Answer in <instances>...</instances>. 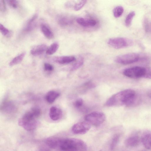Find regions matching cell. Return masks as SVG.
<instances>
[{
    "instance_id": "cell-1",
    "label": "cell",
    "mask_w": 151,
    "mask_h": 151,
    "mask_svg": "<svg viewBox=\"0 0 151 151\" xmlns=\"http://www.w3.org/2000/svg\"><path fill=\"white\" fill-rule=\"evenodd\" d=\"M137 98L134 90L127 89L112 95L106 101L105 105L108 106L123 105L132 106L138 103L139 100Z\"/></svg>"
},
{
    "instance_id": "cell-2",
    "label": "cell",
    "mask_w": 151,
    "mask_h": 151,
    "mask_svg": "<svg viewBox=\"0 0 151 151\" xmlns=\"http://www.w3.org/2000/svg\"><path fill=\"white\" fill-rule=\"evenodd\" d=\"M59 147L60 150L87 151V146L81 139L76 138L61 139Z\"/></svg>"
},
{
    "instance_id": "cell-3",
    "label": "cell",
    "mask_w": 151,
    "mask_h": 151,
    "mask_svg": "<svg viewBox=\"0 0 151 151\" xmlns=\"http://www.w3.org/2000/svg\"><path fill=\"white\" fill-rule=\"evenodd\" d=\"M107 43L110 46L114 48L120 49L131 46L133 45V42L129 39L118 37L109 39Z\"/></svg>"
},
{
    "instance_id": "cell-4",
    "label": "cell",
    "mask_w": 151,
    "mask_h": 151,
    "mask_svg": "<svg viewBox=\"0 0 151 151\" xmlns=\"http://www.w3.org/2000/svg\"><path fill=\"white\" fill-rule=\"evenodd\" d=\"M86 121L95 126H98L102 124L105 121V114L100 111H96L91 113L85 117Z\"/></svg>"
},
{
    "instance_id": "cell-5",
    "label": "cell",
    "mask_w": 151,
    "mask_h": 151,
    "mask_svg": "<svg viewBox=\"0 0 151 151\" xmlns=\"http://www.w3.org/2000/svg\"><path fill=\"white\" fill-rule=\"evenodd\" d=\"M139 55L136 53H130L117 56L115 59V61L122 65L131 64L139 60Z\"/></svg>"
},
{
    "instance_id": "cell-6",
    "label": "cell",
    "mask_w": 151,
    "mask_h": 151,
    "mask_svg": "<svg viewBox=\"0 0 151 151\" xmlns=\"http://www.w3.org/2000/svg\"><path fill=\"white\" fill-rule=\"evenodd\" d=\"M145 68L135 66L124 69L123 72L124 75L132 78H143L145 72Z\"/></svg>"
},
{
    "instance_id": "cell-7",
    "label": "cell",
    "mask_w": 151,
    "mask_h": 151,
    "mask_svg": "<svg viewBox=\"0 0 151 151\" xmlns=\"http://www.w3.org/2000/svg\"><path fill=\"white\" fill-rule=\"evenodd\" d=\"M18 124L26 130L31 131L37 127L38 122L37 119H28L22 116L19 119Z\"/></svg>"
},
{
    "instance_id": "cell-8",
    "label": "cell",
    "mask_w": 151,
    "mask_h": 151,
    "mask_svg": "<svg viewBox=\"0 0 151 151\" xmlns=\"http://www.w3.org/2000/svg\"><path fill=\"white\" fill-rule=\"evenodd\" d=\"M91 128L90 124L87 122H82L74 124L72 128V132L77 134H84Z\"/></svg>"
},
{
    "instance_id": "cell-9",
    "label": "cell",
    "mask_w": 151,
    "mask_h": 151,
    "mask_svg": "<svg viewBox=\"0 0 151 151\" xmlns=\"http://www.w3.org/2000/svg\"><path fill=\"white\" fill-rule=\"evenodd\" d=\"M0 109L1 111L4 113L10 114L16 112L17 107L14 104L12 101L5 100L1 105Z\"/></svg>"
},
{
    "instance_id": "cell-10",
    "label": "cell",
    "mask_w": 151,
    "mask_h": 151,
    "mask_svg": "<svg viewBox=\"0 0 151 151\" xmlns=\"http://www.w3.org/2000/svg\"><path fill=\"white\" fill-rule=\"evenodd\" d=\"M141 140V137L137 134H134L128 137L125 139L124 144L129 147H134L138 146Z\"/></svg>"
},
{
    "instance_id": "cell-11",
    "label": "cell",
    "mask_w": 151,
    "mask_h": 151,
    "mask_svg": "<svg viewBox=\"0 0 151 151\" xmlns=\"http://www.w3.org/2000/svg\"><path fill=\"white\" fill-rule=\"evenodd\" d=\"M141 140L144 147L147 149L151 150V131H145L141 137Z\"/></svg>"
},
{
    "instance_id": "cell-12",
    "label": "cell",
    "mask_w": 151,
    "mask_h": 151,
    "mask_svg": "<svg viewBox=\"0 0 151 151\" xmlns=\"http://www.w3.org/2000/svg\"><path fill=\"white\" fill-rule=\"evenodd\" d=\"M41 114L40 109L37 107H33L26 112L23 116L26 118L37 119Z\"/></svg>"
},
{
    "instance_id": "cell-13",
    "label": "cell",
    "mask_w": 151,
    "mask_h": 151,
    "mask_svg": "<svg viewBox=\"0 0 151 151\" xmlns=\"http://www.w3.org/2000/svg\"><path fill=\"white\" fill-rule=\"evenodd\" d=\"M76 22L80 25L84 27H93L97 24L96 21L91 18L79 17L76 19Z\"/></svg>"
},
{
    "instance_id": "cell-14",
    "label": "cell",
    "mask_w": 151,
    "mask_h": 151,
    "mask_svg": "<svg viewBox=\"0 0 151 151\" xmlns=\"http://www.w3.org/2000/svg\"><path fill=\"white\" fill-rule=\"evenodd\" d=\"M49 114V116L52 120L57 121L61 117L62 111L60 108L55 106H52L50 109Z\"/></svg>"
},
{
    "instance_id": "cell-15",
    "label": "cell",
    "mask_w": 151,
    "mask_h": 151,
    "mask_svg": "<svg viewBox=\"0 0 151 151\" xmlns=\"http://www.w3.org/2000/svg\"><path fill=\"white\" fill-rule=\"evenodd\" d=\"M47 45L45 44H41L35 46L31 50V54L34 56H37L43 54L47 49Z\"/></svg>"
},
{
    "instance_id": "cell-16",
    "label": "cell",
    "mask_w": 151,
    "mask_h": 151,
    "mask_svg": "<svg viewBox=\"0 0 151 151\" xmlns=\"http://www.w3.org/2000/svg\"><path fill=\"white\" fill-rule=\"evenodd\" d=\"M57 22L60 25L65 27L71 24L73 22V20L71 18L68 16L61 15L58 17Z\"/></svg>"
},
{
    "instance_id": "cell-17",
    "label": "cell",
    "mask_w": 151,
    "mask_h": 151,
    "mask_svg": "<svg viewBox=\"0 0 151 151\" xmlns=\"http://www.w3.org/2000/svg\"><path fill=\"white\" fill-rule=\"evenodd\" d=\"M76 60V58L73 56H64L57 57L55 59L56 62L60 64H68Z\"/></svg>"
},
{
    "instance_id": "cell-18",
    "label": "cell",
    "mask_w": 151,
    "mask_h": 151,
    "mask_svg": "<svg viewBox=\"0 0 151 151\" xmlns=\"http://www.w3.org/2000/svg\"><path fill=\"white\" fill-rule=\"evenodd\" d=\"M60 93L55 91L52 90L48 91L46 94L45 99L49 104L52 103L60 96Z\"/></svg>"
},
{
    "instance_id": "cell-19",
    "label": "cell",
    "mask_w": 151,
    "mask_h": 151,
    "mask_svg": "<svg viewBox=\"0 0 151 151\" xmlns=\"http://www.w3.org/2000/svg\"><path fill=\"white\" fill-rule=\"evenodd\" d=\"M61 139L56 137H50L46 139L45 143L51 149L59 147Z\"/></svg>"
},
{
    "instance_id": "cell-20",
    "label": "cell",
    "mask_w": 151,
    "mask_h": 151,
    "mask_svg": "<svg viewBox=\"0 0 151 151\" xmlns=\"http://www.w3.org/2000/svg\"><path fill=\"white\" fill-rule=\"evenodd\" d=\"M40 29L44 35L47 38L51 39L53 38L54 35L50 27L46 24H42L40 25Z\"/></svg>"
},
{
    "instance_id": "cell-21",
    "label": "cell",
    "mask_w": 151,
    "mask_h": 151,
    "mask_svg": "<svg viewBox=\"0 0 151 151\" xmlns=\"http://www.w3.org/2000/svg\"><path fill=\"white\" fill-rule=\"evenodd\" d=\"M37 17V15L35 14L29 20L24 29L26 32H29L32 30L35 25V22Z\"/></svg>"
},
{
    "instance_id": "cell-22",
    "label": "cell",
    "mask_w": 151,
    "mask_h": 151,
    "mask_svg": "<svg viewBox=\"0 0 151 151\" xmlns=\"http://www.w3.org/2000/svg\"><path fill=\"white\" fill-rule=\"evenodd\" d=\"M25 54V52H23L14 58L9 63V66H12L20 63L23 60Z\"/></svg>"
},
{
    "instance_id": "cell-23",
    "label": "cell",
    "mask_w": 151,
    "mask_h": 151,
    "mask_svg": "<svg viewBox=\"0 0 151 151\" xmlns=\"http://www.w3.org/2000/svg\"><path fill=\"white\" fill-rule=\"evenodd\" d=\"M59 47V44L57 42L52 43L48 48L46 51V53L48 55H52L57 50Z\"/></svg>"
},
{
    "instance_id": "cell-24",
    "label": "cell",
    "mask_w": 151,
    "mask_h": 151,
    "mask_svg": "<svg viewBox=\"0 0 151 151\" xmlns=\"http://www.w3.org/2000/svg\"><path fill=\"white\" fill-rule=\"evenodd\" d=\"M120 135L117 134H115L112 138L110 145V149L114 150L118 144L120 139Z\"/></svg>"
},
{
    "instance_id": "cell-25",
    "label": "cell",
    "mask_w": 151,
    "mask_h": 151,
    "mask_svg": "<svg viewBox=\"0 0 151 151\" xmlns=\"http://www.w3.org/2000/svg\"><path fill=\"white\" fill-rule=\"evenodd\" d=\"M124 11V8L122 6H116L113 10L114 16L116 18L120 17Z\"/></svg>"
},
{
    "instance_id": "cell-26",
    "label": "cell",
    "mask_w": 151,
    "mask_h": 151,
    "mask_svg": "<svg viewBox=\"0 0 151 151\" xmlns=\"http://www.w3.org/2000/svg\"><path fill=\"white\" fill-rule=\"evenodd\" d=\"M135 14V12L134 11H132L128 14L125 21V24L127 27H129L131 25L132 19Z\"/></svg>"
},
{
    "instance_id": "cell-27",
    "label": "cell",
    "mask_w": 151,
    "mask_h": 151,
    "mask_svg": "<svg viewBox=\"0 0 151 151\" xmlns=\"http://www.w3.org/2000/svg\"><path fill=\"white\" fill-rule=\"evenodd\" d=\"M83 58H81L72 65L70 69V71H73L77 70L83 65Z\"/></svg>"
},
{
    "instance_id": "cell-28",
    "label": "cell",
    "mask_w": 151,
    "mask_h": 151,
    "mask_svg": "<svg viewBox=\"0 0 151 151\" xmlns=\"http://www.w3.org/2000/svg\"><path fill=\"white\" fill-rule=\"evenodd\" d=\"M87 1L86 0H82L76 3L74 6V9L76 11L79 10L85 5Z\"/></svg>"
},
{
    "instance_id": "cell-29",
    "label": "cell",
    "mask_w": 151,
    "mask_h": 151,
    "mask_svg": "<svg viewBox=\"0 0 151 151\" xmlns=\"http://www.w3.org/2000/svg\"><path fill=\"white\" fill-rule=\"evenodd\" d=\"M0 30L2 34L4 36H8L10 33L9 30L1 24H0Z\"/></svg>"
},
{
    "instance_id": "cell-30",
    "label": "cell",
    "mask_w": 151,
    "mask_h": 151,
    "mask_svg": "<svg viewBox=\"0 0 151 151\" xmlns=\"http://www.w3.org/2000/svg\"><path fill=\"white\" fill-rule=\"evenodd\" d=\"M8 4L14 9H16L18 6V1L15 0H9L7 1Z\"/></svg>"
},
{
    "instance_id": "cell-31",
    "label": "cell",
    "mask_w": 151,
    "mask_h": 151,
    "mask_svg": "<svg viewBox=\"0 0 151 151\" xmlns=\"http://www.w3.org/2000/svg\"><path fill=\"white\" fill-rule=\"evenodd\" d=\"M44 70L47 71L51 72L54 69V67L50 63H45L44 65Z\"/></svg>"
},
{
    "instance_id": "cell-32",
    "label": "cell",
    "mask_w": 151,
    "mask_h": 151,
    "mask_svg": "<svg viewBox=\"0 0 151 151\" xmlns=\"http://www.w3.org/2000/svg\"><path fill=\"white\" fill-rule=\"evenodd\" d=\"M83 104V101L81 98H79L74 102V105L76 108H79L81 107Z\"/></svg>"
},
{
    "instance_id": "cell-33",
    "label": "cell",
    "mask_w": 151,
    "mask_h": 151,
    "mask_svg": "<svg viewBox=\"0 0 151 151\" xmlns=\"http://www.w3.org/2000/svg\"><path fill=\"white\" fill-rule=\"evenodd\" d=\"M145 73L143 78L151 79V68H145Z\"/></svg>"
},
{
    "instance_id": "cell-34",
    "label": "cell",
    "mask_w": 151,
    "mask_h": 151,
    "mask_svg": "<svg viewBox=\"0 0 151 151\" xmlns=\"http://www.w3.org/2000/svg\"><path fill=\"white\" fill-rule=\"evenodd\" d=\"M6 10V6L5 1L4 0H0V10L2 12H4Z\"/></svg>"
},
{
    "instance_id": "cell-35",
    "label": "cell",
    "mask_w": 151,
    "mask_h": 151,
    "mask_svg": "<svg viewBox=\"0 0 151 151\" xmlns=\"http://www.w3.org/2000/svg\"><path fill=\"white\" fill-rule=\"evenodd\" d=\"M51 149L45 143L40 147L39 151H50Z\"/></svg>"
},
{
    "instance_id": "cell-36",
    "label": "cell",
    "mask_w": 151,
    "mask_h": 151,
    "mask_svg": "<svg viewBox=\"0 0 151 151\" xmlns=\"http://www.w3.org/2000/svg\"><path fill=\"white\" fill-rule=\"evenodd\" d=\"M148 96L149 98H151V91L148 93Z\"/></svg>"
},
{
    "instance_id": "cell-37",
    "label": "cell",
    "mask_w": 151,
    "mask_h": 151,
    "mask_svg": "<svg viewBox=\"0 0 151 151\" xmlns=\"http://www.w3.org/2000/svg\"><path fill=\"white\" fill-rule=\"evenodd\" d=\"M60 151H70L68 150H60Z\"/></svg>"
}]
</instances>
